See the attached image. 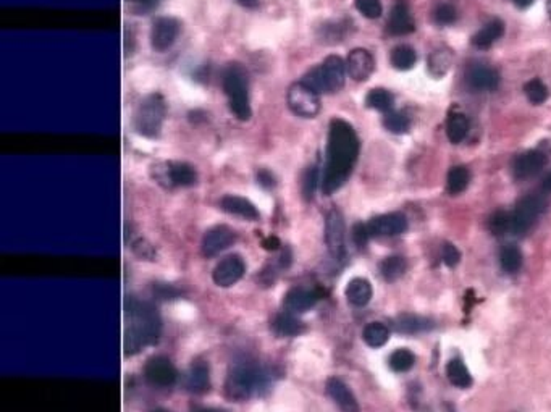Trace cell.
<instances>
[{
    "instance_id": "f546056e",
    "label": "cell",
    "mask_w": 551,
    "mask_h": 412,
    "mask_svg": "<svg viewBox=\"0 0 551 412\" xmlns=\"http://www.w3.org/2000/svg\"><path fill=\"white\" fill-rule=\"evenodd\" d=\"M362 338L370 347H380L386 343L388 338H390V330H388L385 323L372 322L364 328Z\"/></svg>"
},
{
    "instance_id": "db71d44e",
    "label": "cell",
    "mask_w": 551,
    "mask_h": 412,
    "mask_svg": "<svg viewBox=\"0 0 551 412\" xmlns=\"http://www.w3.org/2000/svg\"><path fill=\"white\" fill-rule=\"evenodd\" d=\"M196 412H225V411L216 409V408H204V409H197Z\"/></svg>"
},
{
    "instance_id": "d4e9b609",
    "label": "cell",
    "mask_w": 551,
    "mask_h": 412,
    "mask_svg": "<svg viewBox=\"0 0 551 412\" xmlns=\"http://www.w3.org/2000/svg\"><path fill=\"white\" fill-rule=\"evenodd\" d=\"M504 33V23L501 20H491L472 38V44L477 49H489L496 43Z\"/></svg>"
},
{
    "instance_id": "484cf974",
    "label": "cell",
    "mask_w": 551,
    "mask_h": 412,
    "mask_svg": "<svg viewBox=\"0 0 551 412\" xmlns=\"http://www.w3.org/2000/svg\"><path fill=\"white\" fill-rule=\"evenodd\" d=\"M469 133V120L461 112H451L446 123V135L453 144H460Z\"/></svg>"
},
{
    "instance_id": "9c48e42d",
    "label": "cell",
    "mask_w": 551,
    "mask_h": 412,
    "mask_svg": "<svg viewBox=\"0 0 551 412\" xmlns=\"http://www.w3.org/2000/svg\"><path fill=\"white\" fill-rule=\"evenodd\" d=\"M154 168L155 179L159 183H165L167 186H193L197 179L194 168L184 162H168Z\"/></svg>"
},
{
    "instance_id": "1f68e13d",
    "label": "cell",
    "mask_w": 551,
    "mask_h": 412,
    "mask_svg": "<svg viewBox=\"0 0 551 412\" xmlns=\"http://www.w3.org/2000/svg\"><path fill=\"white\" fill-rule=\"evenodd\" d=\"M393 101L394 99H393L391 92L386 91V89H382V88L372 89L367 94V97H365V104H367V107L379 110V112H385V113L391 110Z\"/></svg>"
},
{
    "instance_id": "7bdbcfd3",
    "label": "cell",
    "mask_w": 551,
    "mask_h": 412,
    "mask_svg": "<svg viewBox=\"0 0 551 412\" xmlns=\"http://www.w3.org/2000/svg\"><path fill=\"white\" fill-rule=\"evenodd\" d=\"M359 13L369 20H375L382 15V2L380 0H355Z\"/></svg>"
},
{
    "instance_id": "7dc6e473",
    "label": "cell",
    "mask_w": 551,
    "mask_h": 412,
    "mask_svg": "<svg viewBox=\"0 0 551 412\" xmlns=\"http://www.w3.org/2000/svg\"><path fill=\"white\" fill-rule=\"evenodd\" d=\"M257 182L262 184L264 188H274L275 186V178L269 170H260L257 173Z\"/></svg>"
},
{
    "instance_id": "5bb4252c",
    "label": "cell",
    "mask_w": 551,
    "mask_h": 412,
    "mask_svg": "<svg viewBox=\"0 0 551 412\" xmlns=\"http://www.w3.org/2000/svg\"><path fill=\"white\" fill-rule=\"evenodd\" d=\"M408 228V220L399 212L393 213H384V216L374 217L369 220L367 230L370 238H379V236H398L401 235Z\"/></svg>"
},
{
    "instance_id": "816d5d0a",
    "label": "cell",
    "mask_w": 551,
    "mask_h": 412,
    "mask_svg": "<svg viewBox=\"0 0 551 412\" xmlns=\"http://www.w3.org/2000/svg\"><path fill=\"white\" fill-rule=\"evenodd\" d=\"M513 4L518 9H527V7H530V5L533 4V0H513Z\"/></svg>"
},
{
    "instance_id": "8fae6325",
    "label": "cell",
    "mask_w": 551,
    "mask_h": 412,
    "mask_svg": "<svg viewBox=\"0 0 551 412\" xmlns=\"http://www.w3.org/2000/svg\"><path fill=\"white\" fill-rule=\"evenodd\" d=\"M179 34V21L172 16H160L152 23L150 45L155 52H165L175 44Z\"/></svg>"
},
{
    "instance_id": "f6af8a7d",
    "label": "cell",
    "mask_w": 551,
    "mask_h": 412,
    "mask_svg": "<svg viewBox=\"0 0 551 412\" xmlns=\"http://www.w3.org/2000/svg\"><path fill=\"white\" fill-rule=\"evenodd\" d=\"M442 259L448 267H455V265L460 264L461 252L457 251V247L455 245H451V243H445L443 247H442Z\"/></svg>"
},
{
    "instance_id": "7402d4cb",
    "label": "cell",
    "mask_w": 551,
    "mask_h": 412,
    "mask_svg": "<svg viewBox=\"0 0 551 412\" xmlns=\"http://www.w3.org/2000/svg\"><path fill=\"white\" fill-rule=\"evenodd\" d=\"M467 83L479 91H491L500 84V74L489 67H474L467 73Z\"/></svg>"
},
{
    "instance_id": "74e56055",
    "label": "cell",
    "mask_w": 551,
    "mask_h": 412,
    "mask_svg": "<svg viewBox=\"0 0 551 412\" xmlns=\"http://www.w3.org/2000/svg\"><path fill=\"white\" fill-rule=\"evenodd\" d=\"M301 83L306 84L307 88H311L317 94H328L327 92V84H325V78H323V72L322 67L317 65L314 68H311L303 78H301Z\"/></svg>"
},
{
    "instance_id": "52a82bcc",
    "label": "cell",
    "mask_w": 551,
    "mask_h": 412,
    "mask_svg": "<svg viewBox=\"0 0 551 412\" xmlns=\"http://www.w3.org/2000/svg\"><path fill=\"white\" fill-rule=\"evenodd\" d=\"M286 102L289 110L298 117L314 118L321 112V97L301 81L289 86Z\"/></svg>"
},
{
    "instance_id": "30bf717a",
    "label": "cell",
    "mask_w": 551,
    "mask_h": 412,
    "mask_svg": "<svg viewBox=\"0 0 551 412\" xmlns=\"http://www.w3.org/2000/svg\"><path fill=\"white\" fill-rule=\"evenodd\" d=\"M144 375L149 383L159 388H168L175 385L178 379V372L175 365L165 356H154L150 357L144 367Z\"/></svg>"
},
{
    "instance_id": "ab89813d",
    "label": "cell",
    "mask_w": 551,
    "mask_h": 412,
    "mask_svg": "<svg viewBox=\"0 0 551 412\" xmlns=\"http://www.w3.org/2000/svg\"><path fill=\"white\" fill-rule=\"evenodd\" d=\"M489 228L493 235L503 236V235H511V213L508 212H496L489 220Z\"/></svg>"
},
{
    "instance_id": "e575fe53",
    "label": "cell",
    "mask_w": 551,
    "mask_h": 412,
    "mask_svg": "<svg viewBox=\"0 0 551 412\" xmlns=\"http://www.w3.org/2000/svg\"><path fill=\"white\" fill-rule=\"evenodd\" d=\"M406 265L408 264H406V260L401 255H390V257H386L380 265L382 275H384L388 282L398 280L406 272Z\"/></svg>"
},
{
    "instance_id": "f35d334b",
    "label": "cell",
    "mask_w": 551,
    "mask_h": 412,
    "mask_svg": "<svg viewBox=\"0 0 551 412\" xmlns=\"http://www.w3.org/2000/svg\"><path fill=\"white\" fill-rule=\"evenodd\" d=\"M524 92H525L527 99H529L532 104H535V106H538V104H543L548 99V88L545 86L543 81L538 79V78L527 81L525 86H524Z\"/></svg>"
},
{
    "instance_id": "bcb514c9",
    "label": "cell",
    "mask_w": 551,
    "mask_h": 412,
    "mask_svg": "<svg viewBox=\"0 0 551 412\" xmlns=\"http://www.w3.org/2000/svg\"><path fill=\"white\" fill-rule=\"evenodd\" d=\"M369 230H367V225L364 223H356L355 228H352V240H355L356 245L359 247H364L365 245H367L369 241Z\"/></svg>"
},
{
    "instance_id": "9a60e30c",
    "label": "cell",
    "mask_w": 551,
    "mask_h": 412,
    "mask_svg": "<svg viewBox=\"0 0 551 412\" xmlns=\"http://www.w3.org/2000/svg\"><path fill=\"white\" fill-rule=\"evenodd\" d=\"M547 154L542 152L538 149L527 150V152L521 154L518 159L514 160L513 172L514 177L518 179H527L535 177L537 173H540L545 165H547Z\"/></svg>"
},
{
    "instance_id": "b9f144b4",
    "label": "cell",
    "mask_w": 551,
    "mask_h": 412,
    "mask_svg": "<svg viewBox=\"0 0 551 412\" xmlns=\"http://www.w3.org/2000/svg\"><path fill=\"white\" fill-rule=\"evenodd\" d=\"M433 18L442 26L451 25L457 20V10L451 4H438L433 10Z\"/></svg>"
},
{
    "instance_id": "3957f363",
    "label": "cell",
    "mask_w": 551,
    "mask_h": 412,
    "mask_svg": "<svg viewBox=\"0 0 551 412\" xmlns=\"http://www.w3.org/2000/svg\"><path fill=\"white\" fill-rule=\"evenodd\" d=\"M222 86L228 97L230 110L236 118L246 121L252 117V110L249 106V83L247 72L241 63H228L223 72Z\"/></svg>"
},
{
    "instance_id": "681fc988",
    "label": "cell",
    "mask_w": 551,
    "mask_h": 412,
    "mask_svg": "<svg viewBox=\"0 0 551 412\" xmlns=\"http://www.w3.org/2000/svg\"><path fill=\"white\" fill-rule=\"evenodd\" d=\"M262 246L267 249V251H277L278 247H280V240L275 236H267L265 240L262 241Z\"/></svg>"
},
{
    "instance_id": "6da1fadb",
    "label": "cell",
    "mask_w": 551,
    "mask_h": 412,
    "mask_svg": "<svg viewBox=\"0 0 551 412\" xmlns=\"http://www.w3.org/2000/svg\"><path fill=\"white\" fill-rule=\"evenodd\" d=\"M359 155V138L355 128L343 118H333L328 128L327 160L322 175L325 196L338 191L350 178Z\"/></svg>"
},
{
    "instance_id": "ee69618b",
    "label": "cell",
    "mask_w": 551,
    "mask_h": 412,
    "mask_svg": "<svg viewBox=\"0 0 551 412\" xmlns=\"http://www.w3.org/2000/svg\"><path fill=\"white\" fill-rule=\"evenodd\" d=\"M317 184H318V167L312 165L307 168L304 182H303V194L306 199H312V197H314Z\"/></svg>"
},
{
    "instance_id": "9f6ffc18",
    "label": "cell",
    "mask_w": 551,
    "mask_h": 412,
    "mask_svg": "<svg viewBox=\"0 0 551 412\" xmlns=\"http://www.w3.org/2000/svg\"><path fill=\"white\" fill-rule=\"evenodd\" d=\"M547 9H548V15H550V18H551V0H548V5H547Z\"/></svg>"
},
{
    "instance_id": "8d00e7d4",
    "label": "cell",
    "mask_w": 551,
    "mask_h": 412,
    "mask_svg": "<svg viewBox=\"0 0 551 412\" xmlns=\"http://www.w3.org/2000/svg\"><path fill=\"white\" fill-rule=\"evenodd\" d=\"M416 356L409 350H398L390 356V367L394 372H408L414 367Z\"/></svg>"
},
{
    "instance_id": "ba28073f",
    "label": "cell",
    "mask_w": 551,
    "mask_h": 412,
    "mask_svg": "<svg viewBox=\"0 0 551 412\" xmlns=\"http://www.w3.org/2000/svg\"><path fill=\"white\" fill-rule=\"evenodd\" d=\"M325 243L335 260H345L346 257V228L345 218L338 208H332L325 218Z\"/></svg>"
},
{
    "instance_id": "2e32d148",
    "label": "cell",
    "mask_w": 551,
    "mask_h": 412,
    "mask_svg": "<svg viewBox=\"0 0 551 412\" xmlns=\"http://www.w3.org/2000/svg\"><path fill=\"white\" fill-rule=\"evenodd\" d=\"M375 69V60L372 54L365 49H355L350 52L346 60V72L355 81L369 79Z\"/></svg>"
},
{
    "instance_id": "d6986e66",
    "label": "cell",
    "mask_w": 551,
    "mask_h": 412,
    "mask_svg": "<svg viewBox=\"0 0 551 412\" xmlns=\"http://www.w3.org/2000/svg\"><path fill=\"white\" fill-rule=\"evenodd\" d=\"M321 299V293L311 288H293L285 296V307L291 314H303V312L312 309Z\"/></svg>"
},
{
    "instance_id": "603a6c76",
    "label": "cell",
    "mask_w": 551,
    "mask_h": 412,
    "mask_svg": "<svg viewBox=\"0 0 551 412\" xmlns=\"http://www.w3.org/2000/svg\"><path fill=\"white\" fill-rule=\"evenodd\" d=\"M372 285L365 278H355L347 283L346 286V298L352 306L364 307L369 304V301L372 299Z\"/></svg>"
},
{
    "instance_id": "83f0119b",
    "label": "cell",
    "mask_w": 551,
    "mask_h": 412,
    "mask_svg": "<svg viewBox=\"0 0 551 412\" xmlns=\"http://www.w3.org/2000/svg\"><path fill=\"white\" fill-rule=\"evenodd\" d=\"M446 377L457 388H469L472 385V375L469 374V370L461 359H451L446 365Z\"/></svg>"
},
{
    "instance_id": "60d3db41",
    "label": "cell",
    "mask_w": 551,
    "mask_h": 412,
    "mask_svg": "<svg viewBox=\"0 0 551 412\" xmlns=\"http://www.w3.org/2000/svg\"><path fill=\"white\" fill-rule=\"evenodd\" d=\"M428 65H430V72L433 74L442 77V74L448 72V68L451 65V54L448 50L433 52L432 57H430V62H428Z\"/></svg>"
},
{
    "instance_id": "c3c4849f",
    "label": "cell",
    "mask_w": 551,
    "mask_h": 412,
    "mask_svg": "<svg viewBox=\"0 0 551 412\" xmlns=\"http://www.w3.org/2000/svg\"><path fill=\"white\" fill-rule=\"evenodd\" d=\"M130 5H133V7L138 9V10H150L154 9L155 5L159 4V0H126Z\"/></svg>"
},
{
    "instance_id": "f907efd6",
    "label": "cell",
    "mask_w": 551,
    "mask_h": 412,
    "mask_svg": "<svg viewBox=\"0 0 551 412\" xmlns=\"http://www.w3.org/2000/svg\"><path fill=\"white\" fill-rule=\"evenodd\" d=\"M236 4H240L241 7H245V9L254 10V9L259 7L260 2H259V0H236Z\"/></svg>"
},
{
    "instance_id": "f1b7e54d",
    "label": "cell",
    "mask_w": 551,
    "mask_h": 412,
    "mask_svg": "<svg viewBox=\"0 0 551 412\" xmlns=\"http://www.w3.org/2000/svg\"><path fill=\"white\" fill-rule=\"evenodd\" d=\"M208 386V367L206 364H196L187 374V388L193 393L206 391Z\"/></svg>"
},
{
    "instance_id": "836d02e7",
    "label": "cell",
    "mask_w": 551,
    "mask_h": 412,
    "mask_svg": "<svg viewBox=\"0 0 551 412\" xmlns=\"http://www.w3.org/2000/svg\"><path fill=\"white\" fill-rule=\"evenodd\" d=\"M416 60H417V55L413 48H409V45H398V48H394L393 52H391V63L394 68L398 69H411L414 65H416Z\"/></svg>"
},
{
    "instance_id": "f5cc1de1",
    "label": "cell",
    "mask_w": 551,
    "mask_h": 412,
    "mask_svg": "<svg viewBox=\"0 0 551 412\" xmlns=\"http://www.w3.org/2000/svg\"><path fill=\"white\" fill-rule=\"evenodd\" d=\"M543 191H547V193H551V173L550 175L543 179V184H542Z\"/></svg>"
},
{
    "instance_id": "e0dca14e",
    "label": "cell",
    "mask_w": 551,
    "mask_h": 412,
    "mask_svg": "<svg viewBox=\"0 0 551 412\" xmlns=\"http://www.w3.org/2000/svg\"><path fill=\"white\" fill-rule=\"evenodd\" d=\"M325 388H327L328 396L332 398V401L338 406L341 412H361L356 396L343 380L336 379V377H330Z\"/></svg>"
},
{
    "instance_id": "d6a6232c",
    "label": "cell",
    "mask_w": 551,
    "mask_h": 412,
    "mask_svg": "<svg viewBox=\"0 0 551 412\" xmlns=\"http://www.w3.org/2000/svg\"><path fill=\"white\" fill-rule=\"evenodd\" d=\"M469 179V170L466 167H453L448 173V179H446V186H448L450 194H461L464 189L467 188Z\"/></svg>"
},
{
    "instance_id": "4dcf8cb0",
    "label": "cell",
    "mask_w": 551,
    "mask_h": 412,
    "mask_svg": "<svg viewBox=\"0 0 551 412\" xmlns=\"http://www.w3.org/2000/svg\"><path fill=\"white\" fill-rule=\"evenodd\" d=\"M522 252L518 246L506 245L500 252V264L501 269L508 274H516L521 270L522 267Z\"/></svg>"
},
{
    "instance_id": "d590c367",
    "label": "cell",
    "mask_w": 551,
    "mask_h": 412,
    "mask_svg": "<svg viewBox=\"0 0 551 412\" xmlns=\"http://www.w3.org/2000/svg\"><path fill=\"white\" fill-rule=\"evenodd\" d=\"M384 126L390 133H394V135H403V133L409 130L411 121L404 113L396 112V110H390L384 117Z\"/></svg>"
},
{
    "instance_id": "4316f807",
    "label": "cell",
    "mask_w": 551,
    "mask_h": 412,
    "mask_svg": "<svg viewBox=\"0 0 551 412\" xmlns=\"http://www.w3.org/2000/svg\"><path fill=\"white\" fill-rule=\"evenodd\" d=\"M272 327H274L275 333L280 335V336H296L299 335L301 332H304V325L301 321H298L291 312H283V314H278L275 317L274 323H272Z\"/></svg>"
},
{
    "instance_id": "8992f818",
    "label": "cell",
    "mask_w": 551,
    "mask_h": 412,
    "mask_svg": "<svg viewBox=\"0 0 551 412\" xmlns=\"http://www.w3.org/2000/svg\"><path fill=\"white\" fill-rule=\"evenodd\" d=\"M545 208H547V201L542 196L529 194L522 197L514 212H511V235H525L545 212Z\"/></svg>"
},
{
    "instance_id": "277c9868",
    "label": "cell",
    "mask_w": 551,
    "mask_h": 412,
    "mask_svg": "<svg viewBox=\"0 0 551 412\" xmlns=\"http://www.w3.org/2000/svg\"><path fill=\"white\" fill-rule=\"evenodd\" d=\"M167 104L162 94H149L138 104L133 115V126L139 135L146 138H157L160 135L162 125L165 121Z\"/></svg>"
},
{
    "instance_id": "cb8c5ba5",
    "label": "cell",
    "mask_w": 551,
    "mask_h": 412,
    "mask_svg": "<svg viewBox=\"0 0 551 412\" xmlns=\"http://www.w3.org/2000/svg\"><path fill=\"white\" fill-rule=\"evenodd\" d=\"M433 321L427 317H419V316H401L396 318L394 322V330L399 333H406V335H416V333H423L428 332V330L433 328Z\"/></svg>"
},
{
    "instance_id": "ac0fdd59",
    "label": "cell",
    "mask_w": 551,
    "mask_h": 412,
    "mask_svg": "<svg viewBox=\"0 0 551 412\" xmlns=\"http://www.w3.org/2000/svg\"><path fill=\"white\" fill-rule=\"evenodd\" d=\"M388 31L393 36H406L414 31V18L408 0H396L388 18Z\"/></svg>"
},
{
    "instance_id": "ffe728a7",
    "label": "cell",
    "mask_w": 551,
    "mask_h": 412,
    "mask_svg": "<svg viewBox=\"0 0 551 412\" xmlns=\"http://www.w3.org/2000/svg\"><path fill=\"white\" fill-rule=\"evenodd\" d=\"M325 84H327V92H338L345 86L346 78V63L338 55H328L327 59L321 63Z\"/></svg>"
},
{
    "instance_id": "7a4b0ae2",
    "label": "cell",
    "mask_w": 551,
    "mask_h": 412,
    "mask_svg": "<svg viewBox=\"0 0 551 412\" xmlns=\"http://www.w3.org/2000/svg\"><path fill=\"white\" fill-rule=\"evenodd\" d=\"M128 325L125 330V354L133 356L144 346L152 345L159 340L162 321L157 309L152 304L131 299L126 307Z\"/></svg>"
},
{
    "instance_id": "4fadbf2b",
    "label": "cell",
    "mask_w": 551,
    "mask_h": 412,
    "mask_svg": "<svg viewBox=\"0 0 551 412\" xmlns=\"http://www.w3.org/2000/svg\"><path fill=\"white\" fill-rule=\"evenodd\" d=\"M236 240L235 231L230 228L227 225H217L213 228L207 230L204 238H202L201 247H202V254L207 255V257H213V255L220 254L225 249H228L231 245H233Z\"/></svg>"
},
{
    "instance_id": "7c38bea8",
    "label": "cell",
    "mask_w": 551,
    "mask_h": 412,
    "mask_svg": "<svg viewBox=\"0 0 551 412\" xmlns=\"http://www.w3.org/2000/svg\"><path fill=\"white\" fill-rule=\"evenodd\" d=\"M246 265L240 255H227V257L220 260L216 269H213L212 278L216 285L222 288H230L238 283L245 275Z\"/></svg>"
},
{
    "instance_id": "5b68a950",
    "label": "cell",
    "mask_w": 551,
    "mask_h": 412,
    "mask_svg": "<svg viewBox=\"0 0 551 412\" xmlns=\"http://www.w3.org/2000/svg\"><path fill=\"white\" fill-rule=\"evenodd\" d=\"M265 383V374L254 364H238L230 370L225 391L231 399L243 401L256 394Z\"/></svg>"
},
{
    "instance_id": "44dd1931",
    "label": "cell",
    "mask_w": 551,
    "mask_h": 412,
    "mask_svg": "<svg viewBox=\"0 0 551 412\" xmlns=\"http://www.w3.org/2000/svg\"><path fill=\"white\" fill-rule=\"evenodd\" d=\"M220 207H222V211L231 213V216H238L246 220L259 218V211L256 208V206H254L251 201L245 199V197L231 196V194L223 196L222 201H220Z\"/></svg>"
},
{
    "instance_id": "11a10c76",
    "label": "cell",
    "mask_w": 551,
    "mask_h": 412,
    "mask_svg": "<svg viewBox=\"0 0 551 412\" xmlns=\"http://www.w3.org/2000/svg\"><path fill=\"white\" fill-rule=\"evenodd\" d=\"M152 412H170V411H168V409H164V408H157V409H154Z\"/></svg>"
}]
</instances>
